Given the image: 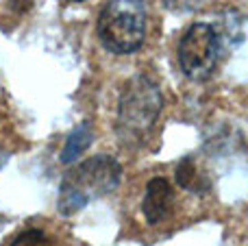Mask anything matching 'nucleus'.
<instances>
[{"mask_svg": "<svg viewBox=\"0 0 248 246\" xmlns=\"http://www.w3.org/2000/svg\"><path fill=\"white\" fill-rule=\"evenodd\" d=\"M9 246H55V244L42 229H26Z\"/></svg>", "mask_w": 248, "mask_h": 246, "instance_id": "nucleus-8", "label": "nucleus"}, {"mask_svg": "<svg viewBox=\"0 0 248 246\" xmlns=\"http://www.w3.org/2000/svg\"><path fill=\"white\" fill-rule=\"evenodd\" d=\"M96 31L109 52H135L146 37V9L141 0H109L98 15Z\"/></svg>", "mask_w": 248, "mask_h": 246, "instance_id": "nucleus-3", "label": "nucleus"}, {"mask_svg": "<svg viewBox=\"0 0 248 246\" xmlns=\"http://www.w3.org/2000/svg\"><path fill=\"white\" fill-rule=\"evenodd\" d=\"M141 212H144L146 220L150 225H159L163 222L172 212V187L163 177H155L146 185V196L141 203Z\"/></svg>", "mask_w": 248, "mask_h": 246, "instance_id": "nucleus-5", "label": "nucleus"}, {"mask_svg": "<svg viewBox=\"0 0 248 246\" xmlns=\"http://www.w3.org/2000/svg\"><path fill=\"white\" fill-rule=\"evenodd\" d=\"M220 59V39L214 26L192 24L179 44V63L194 81H202L216 70Z\"/></svg>", "mask_w": 248, "mask_h": 246, "instance_id": "nucleus-4", "label": "nucleus"}, {"mask_svg": "<svg viewBox=\"0 0 248 246\" xmlns=\"http://www.w3.org/2000/svg\"><path fill=\"white\" fill-rule=\"evenodd\" d=\"M122 168L113 157L96 155L77 164L61 181L57 207L63 216L81 212L90 200L113 192L120 185Z\"/></svg>", "mask_w": 248, "mask_h": 246, "instance_id": "nucleus-1", "label": "nucleus"}, {"mask_svg": "<svg viewBox=\"0 0 248 246\" xmlns=\"http://www.w3.org/2000/svg\"><path fill=\"white\" fill-rule=\"evenodd\" d=\"M176 183H179L183 190H189L194 192V194H202V192L207 190V181L198 174L196 166H194L192 159H183L179 166H176Z\"/></svg>", "mask_w": 248, "mask_h": 246, "instance_id": "nucleus-7", "label": "nucleus"}, {"mask_svg": "<svg viewBox=\"0 0 248 246\" xmlns=\"http://www.w3.org/2000/svg\"><path fill=\"white\" fill-rule=\"evenodd\" d=\"M92 139H94L92 122H81V124L68 135V139H65V146H63V151H61V161H63V164L77 161L78 157L90 148Z\"/></svg>", "mask_w": 248, "mask_h": 246, "instance_id": "nucleus-6", "label": "nucleus"}, {"mask_svg": "<svg viewBox=\"0 0 248 246\" xmlns=\"http://www.w3.org/2000/svg\"><path fill=\"white\" fill-rule=\"evenodd\" d=\"M163 107L157 83L146 74H137L124 85L118 103V135L124 144H137L148 135Z\"/></svg>", "mask_w": 248, "mask_h": 246, "instance_id": "nucleus-2", "label": "nucleus"}, {"mask_svg": "<svg viewBox=\"0 0 248 246\" xmlns=\"http://www.w3.org/2000/svg\"><path fill=\"white\" fill-rule=\"evenodd\" d=\"M68 2H81V0H68Z\"/></svg>", "mask_w": 248, "mask_h": 246, "instance_id": "nucleus-9", "label": "nucleus"}]
</instances>
